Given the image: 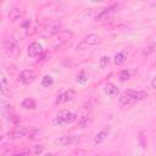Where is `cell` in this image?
Returning <instances> with one entry per match:
<instances>
[{
    "instance_id": "obj_24",
    "label": "cell",
    "mask_w": 156,
    "mask_h": 156,
    "mask_svg": "<svg viewBox=\"0 0 156 156\" xmlns=\"http://www.w3.org/2000/svg\"><path fill=\"white\" fill-rule=\"evenodd\" d=\"M87 79H88V77H87V74H85L84 71H80V72L77 74V82H78V83L83 84V83L87 82Z\"/></svg>"
},
{
    "instance_id": "obj_12",
    "label": "cell",
    "mask_w": 156,
    "mask_h": 156,
    "mask_svg": "<svg viewBox=\"0 0 156 156\" xmlns=\"http://www.w3.org/2000/svg\"><path fill=\"white\" fill-rule=\"evenodd\" d=\"M108 133H110V128H108V127H105L104 129H101V130L96 134V136L94 138V144H101L104 140H106Z\"/></svg>"
},
{
    "instance_id": "obj_19",
    "label": "cell",
    "mask_w": 156,
    "mask_h": 156,
    "mask_svg": "<svg viewBox=\"0 0 156 156\" xmlns=\"http://www.w3.org/2000/svg\"><path fill=\"white\" fill-rule=\"evenodd\" d=\"M43 151H44L43 145H35L28 151V154H29V156H40L43 154Z\"/></svg>"
},
{
    "instance_id": "obj_25",
    "label": "cell",
    "mask_w": 156,
    "mask_h": 156,
    "mask_svg": "<svg viewBox=\"0 0 156 156\" xmlns=\"http://www.w3.org/2000/svg\"><path fill=\"white\" fill-rule=\"evenodd\" d=\"M128 78H129V72L127 69H123L119 72V79L121 80H127Z\"/></svg>"
},
{
    "instance_id": "obj_14",
    "label": "cell",
    "mask_w": 156,
    "mask_h": 156,
    "mask_svg": "<svg viewBox=\"0 0 156 156\" xmlns=\"http://www.w3.org/2000/svg\"><path fill=\"white\" fill-rule=\"evenodd\" d=\"M104 90H105V93H106L108 96H115V95L118 94V88H117L113 83H107V84H105Z\"/></svg>"
},
{
    "instance_id": "obj_13",
    "label": "cell",
    "mask_w": 156,
    "mask_h": 156,
    "mask_svg": "<svg viewBox=\"0 0 156 156\" xmlns=\"http://www.w3.org/2000/svg\"><path fill=\"white\" fill-rule=\"evenodd\" d=\"M4 46L7 51H12L16 49L17 46V40L13 39V37H9V38H5L4 39Z\"/></svg>"
},
{
    "instance_id": "obj_18",
    "label": "cell",
    "mask_w": 156,
    "mask_h": 156,
    "mask_svg": "<svg viewBox=\"0 0 156 156\" xmlns=\"http://www.w3.org/2000/svg\"><path fill=\"white\" fill-rule=\"evenodd\" d=\"M155 48H156V44H155V43H150V44H147V45L144 48L143 52H141V57H143V58L147 57V56H149L151 52H154Z\"/></svg>"
},
{
    "instance_id": "obj_9",
    "label": "cell",
    "mask_w": 156,
    "mask_h": 156,
    "mask_svg": "<svg viewBox=\"0 0 156 156\" xmlns=\"http://www.w3.org/2000/svg\"><path fill=\"white\" fill-rule=\"evenodd\" d=\"M41 54H43V46H41V44H39L37 41L29 44V46H28V56H30V57H38Z\"/></svg>"
},
{
    "instance_id": "obj_17",
    "label": "cell",
    "mask_w": 156,
    "mask_h": 156,
    "mask_svg": "<svg viewBox=\"0 0 156 156\" xmlns=\"http://www.w3.org/2000/svg\"><path fill=\"white\" fill-rule=\"evenodd\" d=\"M126 60H127V52H126V51H121V52H118V54L115 55L113 63H115L116 66H119V65H122Z\"/></svg>"
},
{
    "instance_id": "obj_20",
    "label": "cell",
    "mask_w": 156,
    "mask_h": 156,
    "mask_svg": "<svg viewBox=\"0 0 156 156\" xmlns=\"http://www.w3.org/2000/svg\"><path fill=\"white\" fill-rule=\"evenodd\" d=\"M7 90H10V84L7 83V78L5 77V74L1 73V94L5 95Z\"/></svg>"
},
{
    "instance_id": "obj_6",
    "label": "cell",
    "mask_w": 156,
    "mask_h": 156,
    "mask_svg": "<svg viewBox=\"0 0 156 156\" xmlns=\"http://www.w3.org/2000/svg\"><path fill=\"white\" fill-rule=\"evenodd\" d=\"M34 79H35V72L33 69H23L18 77V80L23 84H30Z\"/></svg>"
},
{
    "instance_id": "obj_28",
    "label": "cell",
    "mask_w": 156,
    "mask_h": 156,
    "mask_svg": "<svg viewBox=\"0 0 156 156\" xmlns=\"http://www.w3.org/2000/svg\"><path fill=\"white\" fill-rule=\"evenodd\" d=\"M45 156H54V155H52V154H46Z\"/></svg>"
},
{
    "instance_id": "obj_7",
    "label": "cell",
    "mask_w": 156,
    "mask_h": 156,
    "mask_svg": "<svg viewBox=\"0 0 156 156\" xmlns=\"http://www.w3.org/2000/svg\"><path fill=\"white\" fill-rule=\"evenodd\" d=\"M26 134H27V129H26V128H23V127H17L16 129H13V130H11V132L7 133V138H9L10 140H18V139L26 136Z\"/></svg>"
},
{
    "instance_id": "obj_4",
    "label": "cell",
    "mask_w": 156,
    "mask_h": 156,
    "mask_svg": "<svg viewBox=\"0 0 156 156\" xmlns=\"http://www.w3.org/2000/svg\"><path fill=\"white\" fill-rule=\"evenodd\" d=\"M79 140V135H74V134H65L58 136L57 139H55L54 144L58 145V146H68L72 144H76Z\"/></svg>"
},
{
    "instance_id": "obj_2",
    "label": "cell",
    "mask_w": 156,
    "mask_h": 156,
    "mask_svg": "<svg viewBox=\"0 0 156 156\" xmlns=\"http://www.w3.org/2000/svg\"><path fill=\"white\" fill-rule=\"evenodd\" d=\"M77 121V115L71 112V111H60L56 117L52 121V126H65V124H71Z\"/></svg>"
},
{
    "instance_id": "obj_11",
    "label": "cell",
    "mask_w": 156,
    "mask_h": 156,
    "mask_svg": "<svg viewBox=\"0 0 156 156\" xmlns=\"http://www.w3.org/2000/svg\"><path fill=\"white\" fill-rule=\"evenodd\" d=\"M23 15H24V11H23V10L18 9V7H13V9H11L10 12H9V18H10V21L15 22V21L22 18Z\"/></svg>"
},
{
    "instance_id": "obj_5",
    "label": "cell",
    "mask_w": 156,
    "mask_h": 156,
    "mask_svg": "<svg viewBox=\"0 0 156 156\" xmlns=\"http://www.w3.org/2000/svg\"><path fill=\"white\" fill-rule=\"evenodd\" d=\"M100 43H101V37L98 35V34L91 33V34L85 35V37L82 39V41H80V44L77 46V49H80V48H83V46H93V45H98V44H100Z\"/></svg>"
},
{
    "instance_id": "obj_21",
    "label": "cell",
    "mask_w": 156,
    "mask_h": 156,
    "mask_svg": "<svg viewBox=\"0 0 156 156\" xmlns=\"http://www.w3.org/2000/svg\"><path fill=\"white\" fill-rule=\"evenodd\" d=\"M52 84H54V78H52V76L46 74V76L43 77V79H41V85H43V87L49 88V87H51Z\"/></svg>"
},
{
    "instance_id": "obj_22",
    "label": "cell",
    "mask_w": 156,
    "mask_h": 156,
    "mask_svg": "<svg viewBox=\"0 0 156 156\" xmlns=\"http://www.w3.org/2000/svg\"><path fill=\"white\" fill-rule=\"evenodd\" d=\"M90 116H83L80 119H79V122H78V126H79V128H84V127H87L89 123H90Z\"/></svg>"
},
{
    "instance_id": "obj_23",
    "label": "cell",
    "mask_w": 156,
    "mask_h": 156,
    "mask_svg": "<svg viewBox=\"0 0 156 156\" xmlns=\"http://www.w3.org/2000/svg\"><path fill=\"white\" fill-rule=\"evenodd\" d=\"M108 63H110V57H108V56H102V57L100 58V63H99V66H100L101 69H104V68L107 67Z\"/></svg>"
},
{
    "instance_id": "obj_15",
    "label": "cell",
    "mask_w": 156,
    "mask_h": 156,
    "mask_svg": "<svg viewBox=\"0 0 156 156\" xmlns=\"http://www.w3.org/2000/svg\"><path fill=\"white\" fill-rule=\"evenodd\" d=\"M1 156H12L13 155V146L11 144H2L0 149Z\"/></svg>"
},
{
    "instance_id": "obj_10",
    "label": "cell",
    "mask_w": 156,
    "mask_h": 156,
    "mask_svg": "<svg viewBox=\"0 0 156 156\" xmlns=\"http://www.w3.org/2000/svg\"><path fill=\"white\" fill-rule=\"evenodd\" d=\"M116 9H117L116 5H112V6H110V7L104 9L102 11H100V12L95 16V21H102V20H106L110 15H112V13L116 11Z\"/></svg>"
},
{
    "instance_id": "obj_27",
    "label": "cell",
    "mask_w": 156,
    "mask_h": 156,
    "mask_svg": "<svg viewBox=\"0 0 156 156\" xmlns=\"http://www.w3.org/2000/svg\"><path fill=\"white\" fill-rule=\"evenodd\" d=\"M151 6H152V7H156V2H152V4H151Z\"/></svg>"
},
{
    "instance_id": "obj_26",
    "label": "cell",
    "mask_w": 156,
    "mask_h": 156,
    "mask_svg": "<svg viewBox=\"0 0 156 156\" xmlns=\"http://www.w3.org/2000/svg\"><path fill=\"white\" fill-rule=\"evenodd\" d=\"M151 87L156 89V76H155V77L152 78V80H151Z\"/></svg>"
},
{
    "instance_id": "obj_8",
    "label": "cell",
    "mask_w": 156,
    "mask_h": 156,
    "mask_svg": "<svg viewBox=\"0 0 156 156\" xmlns=\"http://www.w3.org/2000/svg\"><path fill=\"white\" fill-rule=\"evenodd\" d=\"M74 98H76V91H74L73 89H68V90H66L65 93L57 95L55 102H56V104H60V102H62V101L67 102V101H72Z\"/></svg>"
},
{
    "instance_id": "obj_3",
    "label": "cell",
    "mask_w": 156,
    "mask_h": 156,
    "mask_svg": "<svg viewBox=\"0 0 156 156\" xmlns=\"http://www.w3.org/2000/svg\"><path fill=\"white\" fill-rule=\"evenodd\" d=\"M60 28H61L60 22H57V21H49V22H46L45 26H44L43 37L48 38V37H51V35H54V34H57V33H60V30H61Z\"/></svg>"
},
{
    "instance_id": "obj_1",
    "label": "cell",
    "mask_w": 156,
    "mask_h": 156,
    "mask_svg": "<svg viewBox=\"0 0 156 156\" xmlns=\"http://www.w3.org/2000/svg\"><path fill=\"white\" fill-rule=\"evenodd\" d=\"M146 98L145 91H136L133 89H126L118 98V101L121 105H130L136 101H140Z\"/></svg>"
},
{
    "instance_id": "obj_16",
    "label": "cell",
    "mask_w": 156,
    "mask_h": 156,
    "mask_svg": "<svg viewBox=\"0 0 156 156\" xmlns=\"http://www.w3.org/2000/svg\"><path fill=\"white\" fill-rule=\"evenodd\" d=\"M22 107L26 108V110H34V108L37 107V102H35L34 99L27 98V99H24V100L22 101Z\"/></svg>"
}]
</instances>
